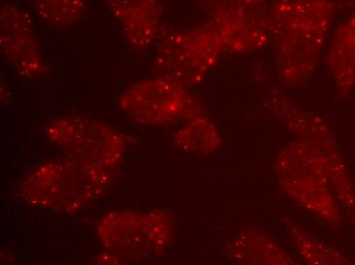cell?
Segmentation results:
<instances>
[{
  "label": "cell",
  "mask_w": 355,
  "mask_h": 265,
  "mask_svg": "<svg viewBox=\"0 0 355 265\" xmlns=\"http://www.w3.org/2000/svg\"><path fill=\"white\" fill-rule=\"evenodd\" d=\"M338 8L337 0H274L268 8L277 72L286 85L313 74Z\"/></svg>",
  "instance_id": "1"
},
{
  "label": "cell",
  "mask_w": 355,
  "mask_h": 265,
  "mask_svg": "<svg viewBox=\"0 0 355 265\" xmlns=\"http://www.w3.org/2000/svg\"><path fill=\"white\" fill-rule=\"evenodd\" d=\"M114 178V172L67 156L28 172L19 183L18 196L33 208L75 214L101 199Z\"/></svg>",
  "instance_id": "2"
},
{
  "label": "cell",
  "mask_w": 355,
  "mask_h": 265,
  "mask_svg": "<svg viewBox=\"0 0 355 265\" xmlns=\"http://www.w3.org/2000/svg\"><path fill=\"white\" fill-rule=\"evenodd\" d=\"M275 170L281 188L298 205L331 227L343 223V211L317 150L297 139L280 152Z\"/></svg>",
  "instance_id": "3"
},
{
  "label": "cell",
  "mask_w": 355,
  "mask_h": 265,
  "mask_svg": "<svg viewBox=\"0 0 355 265\" xmlns=\"http://www.w3.org/2000/svg\"><path fill=\"white\" fill-rule=\"evenodd\" d=\"M174 234V217L164 209L112 211L96 225L99 242L121 262L159 257L172 244Z\"/></svg>",
  "instance_id": "4"
},
{
  "label": "cell",
  "mask_w": 355,
  "mask_h": 265,
  "mask_svg": "<svg viewBox=\"0 0 355 265\" xmlns=\"http://www.w3.org/2000/svg\"><path fill=\"white\" fill-rule=\"evenodd\" d=\"M45 137L67 156L114 172L124 161L127 142L110 125L82 116L54 118L44 129Z\"/></svg>",
  "instance_id": "5"
},
{
  "label": "cell",
  "mask_w": 355,
  "mask_h": 265,
  "mask_svg": "<svg viewBox=\"0 0 355 265\" xmlns=\"http://www.w3.org/2000/svg\"><path fill=\"white\" fill-rule=\"evenodd\" d=\"M223 53L222 43L205 21L198 27L171 32L162 39L155 66L159 76L192 89L205 82Z\"/></svg>",
  "instance_id": "6"
},
{
  "label": "cell",
  "mask_w": 355,
  "mask_h": 265,
  "mask_svg": "<svg viewBox=\"0 0 355 265\" xmlns=\"http://www.w3.org/2000/svg\"><path fill=\"white\" fill-rule=\"evenodd\" d=\"M118 107L133 122L162 127L202 113L191 89L168 77L145 79L119 97Z\"/></svg>",
  "instance_id": "7"
},
{
  "label": "cell",
  "mask_w": 355,
  "mask_h": 265,
  "mask_svg": "<svg viewBox=\"0 0 355 265\" xmlns=\"http://www.w3.org/2000/svg\"><path fill=\"white\" fill-rule=\"evenodd\" d=\"M0 49L19 77L35 79L47 73L33 19L14 2L0 6Z\"/></svg>",
  "instance_id": "8"
},
{
  "label": "cell",
  "mask_w": 355,
  "mask_h": 265,
  "mask_svg": "<svg viewBox=\"0 0 355 265\" xmlns=\"http://www.w3.org/2000/svg\"><path fill=\"white\" fill-rule=\"evenodd\" d=\"M211 26L224 53L241 55L257 53L272 42L268 8L266 10H218L211 12Z\"/></svg>",
  "instance_id": "9"
},
{
  "label": "cell",
  "mask_w": 355,
  "mask_h": 265,
  "mask_svg": "<svg viewBox=\"0 0 355 265\" xmlns=\"http://www.w3.org/2000/svg\"><path fill=\"white\" fill-rule=\"evenodd\" d=\"M133 48L145 51L159 37L162 21L160 0H105Z\"/></svg>",
  "instance_id": "10"
},
{
  "label": "cell",
  "mask_w": 355,
  "mask_h": 265,
  "mask_svg": "<svg viewBox=\"0 0 355 265\" xmlns=\"http://www.w3.org/2000/svg\"><path fill=\"white\" fill-rule=\"evenodd\" d=\"M233 264L248 265H292L296 259L272 239L257 228H244L231 241L227 249Z\"/></svg>",
  "instance_id": "11"
},
{
  "label": "cell",
  "mask_w": 355,
  "mask_h": 265,
  "mask_svg": "<svg viewBox=\"0 0 355 265\" xmlns=\"http://www.w3.org/2000/svg\"><path fill=\"white\" fill-rule=\"evenodd\" d=\"M327 64L341 96L355 91V10L335 29Z\"/></svg>",
  "instance_id": "12"
},
{
  "label": "cell",
  "mask_w": 355,
  "mask_h": 265,
  "mask_svg": "<svg viewBox=\"0 0 355 265\" xmlns=\"http://www.w3.org/2000/svg\"><path fill=\"white\" fill-rule=\"evenodd\" d=\"M174 145L180 152L207 156L222 145V138L213 122L202 113L186 120L174 137Z\"/></svg>",
  "instance_id": "13"
},
{
  "label": "cell",
  "mask_w": 355,
  "mask_h": 265,
  "mask_svg": "<svg viewBox=\"0 0 355 265\" xmlns=\"http://www.w3.org/2000/svg\"><path fill=\"white\" fill-rule=\"evenodd\" d=\"M290 239L295 246L296 251L307 264L348 265L352 264L341 251L320 240L307 232L302 226L292 219L283 221Z\"/></svg>",
  "instance_id": "14"
},
{
  "label": "cell",
  "mask_w": 355,
  "mask_h": 265,
  "mask_svg": "<svg viewBox=\"0 0 355 265\" xmlns=\"http://www.w3.org/2000/svg\"><path fill=\"white\" fill-rule=\"evenodd\" d=\"M34 12L54 28H67L79 21L86 10L85 0H27Z\"/></svg>",
  "instance_id": "15"
},
{
  "label": "cell",
  "mask_w": 355,
  "mask_h": 265,
  "mask_svg": "<svg viewBox=\"0 0 355 265\" xmlns=\"http://www.w3.org/2000/svg\"><path fill=\"white\" fill-rule=\"evenodd\" d=\"M209 14L218 10H266V0H202Z\"/></svg>",
  "instance_id": "16"
}]
</instances>
